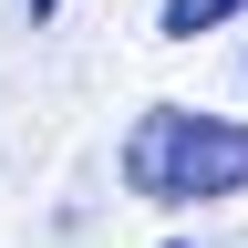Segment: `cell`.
<instances>
[{"label": "cell", "mask_w": 248, "mask_h": 248, "mask_svg": "<svg viewBox=\"0 0 248 248\" xmlns=\"http://www.w3.org/2000/svg\"><path fill=\"white\" fill-rule=\"evenodd\" d=\"M238 11H248V0H166L155 21H166V42H207V31H217V21H238Z\"/></svg>", "instance_id": "7a4b0ae2"}, {"label": "cell", "mask_w": 248, "mask_h": 248, "mask_svg": "<svg viewBox=\"0 0 248 248\" xmlns=\"http://www.w3.org/2000/svg\"><path fill=\"white\" fill-rule=\"evenodd\" d=\"M21 11H31V21H52V11H62V0H21Z\"/></svg>", "instance_id": "3957f363"}, {"label": "cell", "mask_w": 248, "mask_h": 248, "mask_svg": "<svg viewBox=\"0 0 248 248\" xmlns=\"http://www.w3.org/2000/svg\"><path fill=\"white\" fill-rule=\"evenodd\" d=\"M124 186L155 207H207L248 186V124L207 104H145L124 124Z\"/></svg>", "instance_id": "6da1fadb"}]
</instances>
